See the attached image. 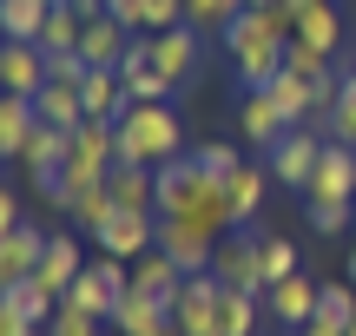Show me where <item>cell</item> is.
I'll use <instances>...</instances> for the list:
<instances>
[{
	"label": "cell",
	"instance_id": "6da1fadb",
	"mask_svg": "<svg viewBox=\"0 0 356 336\" xmlns=\"http://www.w3.org/2000/svg\"><path fill=\"white\" fill-rule=\"evenodd\" d=\"M159 218H198V224H211L218 237L238 231L231 198H225V178H211V171H204L191 152L172 158V165L159 171Z\"/></svg>",
	"mask_w": 356,
	"mask_h": 336
},
{
	"label": "cell",
	"instance_id": "7a4b0ae2",
	"mask_svg": "<svg viewBox=\"0 0 356 336\" xmlns=\"http://www.w3.org/2000/svg\"><path fill=\"white\" fill-rule=\"evenodd\" d=\"M119 126V165H139V171H165L172 158H185V126H178L172 99H139L126 106V119H113Z\"/></svg>",
	"mask_w": 356,
	"mask_h": 336
},
{
	"label": "cell",
	"instance_id": "3957f363",
	"mask_svg": "<svg viewBox=\"0 0 356 336\" xmlns=\"http://www.w3.org/2000/svg\"><path fill=\"white\" fill-rule=\"evenodd\" d=\"M323 145H330V132H323V126H291L264 152L270 178H277L284 192H310V178H317V165H323Z\"/></svg>",
	"mask_w": 356,
	"mask_h": 336
},
{
	"label": "cell",
	"instance_id": "277c9868",
	"mask_svg": "<svg viewBox=\"0 0 356 336\" xmlns=\"http://www.w3.org/2000/svg\"><path fill=\"white\" fill-rule=\"evenodd\" d=\"M132 290V264L119 258H86V271H79V284L66 290V303H79L86 317H99V324H113V310L126 303Z\"/></svg>",
	"mask_w": 356,
	"mask_h": 336
},
{
	"label": "cell",
	"instance_id": "5b68a950",
	"mask_svg": "<svg viewBox=\"0 0 356 336\" xmlns=\"http://www.w3.org/2000/svg\"><path fill=\"white\" fill-rule=\"evenodd\" d=\"M99 258H119V264H139L145 251H159V211H113V218L92 231Z\"/></svg>",
	"mask_w": 356,
	"mask_h": 336
},
{
	"label": "cell",
	"instance_id": "8992f818",
	"mask_svg": "<svg viewBox=\"0 0 356 336\" xmlns=\"http://www.w3.org/2000/svg\"><path fill=\"white\" fill-rule=\"evenodd\" d=\"M218 297H225L218 271L185 277V290H178V303H172V330L178 336H218Z\"/></svg>",
	"mask_w": 356,
	"mask_h": 336
},
{
	"label": "cell",
	"instance_id": "52a82bcc",
	"mask_svg": "<svg viewBox=\"0 0 356 336\" xmlns=\"http://www.w3.org/2000/svg\"><path fill=\"white\" fill-rule=\"evenodd\" d=\"M211 271H218V284H231V290H257V297H264V264H257V224H238V231H231L225 244H218Z\"/></svg>",
	"mask_w": 356,
	"mask_h": 336
},
{
	"label": "cell",
	"instance_id": "ba28073f",
	"mask_svg": "<svg viewBox=\"0 0 356 336\" xmlns=\"http://www.w3.org/2000/svg\"><path fill=\"white\" fill-rule=\"evenodd\" d=\"M317 297H323V284L317 277H277V284L264 290V317H270V330H304L310 317H317Z\"/></svg>",
	"mask_w": 356,
	"mask_h": 336
},
{
	"label": "cell",
	"instance_id": "9c48e42d",
	"mask_svg": "<svg viewBox=\"0 0 356 336\" xmlns=\"http://www.w3.org/2000/svg\"><path fill=\"white\" fill-rule=\"evenodd\" d=\"M47 79H53V60H47L40 40H7V47H0V86H7V92L33 99Z\"/></svg>",
	"mask_w": 356,
	"mask_h": 336
},
{
	"label": "cell",
	"instance_id": "30bf717a",
	"mask_svg": "<svg viewBox=\"0 0 356 336\" xmlns=\"http://www.w3.org/2000/svg\"><path fill=\"white\" fill-rule=\"evenodd\" d=\"M198 53H204V33H198V26H165V33H152V66L165 73L172 92L198 73Z\"/></svg>",
	"mask_w": 356,
	"mask_h": 336
},
{
	"label": "cell",
	"instance_id": "8fae6325",
	"mask_svg": "<svg viewBox=\"0 0 356 336\" xmlns=\"http://www.w3.org/2000/svg\"><path fill=\"white\" fill-rule=\"evenodd\" d=\"M284 132H291V119H284V106L270 99V92H244V99H238V139L251 145L257 158H264Z\"/></svg>",
	"mask_w": 356,
	"mask_h": 336
},
{
	"label": "cell",
	"instance_id": "7c38bea8",
	"mask_svg": "<svg viewBox=\"0 0 356 336\" xmlns=\"http://www.w3.org/2000/svg\"><path fill=\"white\" fill-rule=\"evenodd\" d=\"M79 271H86V251H79V237H73V231H47V258H40L33 277L66 303V290L79 284Z\"/></svg>",
	"mask_w": 356,
	"mask_h": 336
},
{
	"label": "cell",
	"instance_id": "4fadbf2b",
	"mask_svg": "<svg viewBox=\"0 0 356 336\" xmlns=\"http://www.w3.org/2000/svg\"><path fill=\"white\" fill-rule=\"evenodd\" d=\"M33 112H40V126L79 132V126H86V92H79V79H60V73H53L47 86L33 92Z\"/></svg>",
	"mask_w": 356,
	"mask_h": 336
},
{
	"label": "cell",
	"instance_id": "5bb4252c",
	"mask_svg": "<svg viewBox=\"0 0 356 336\" xmlns=\"http://www.w3.org/2000/svg\"><path fill=\"white\" fill-rule=\"evenodd\" d=\"M0 310H7V317H26V324L47 330L53 317H60V297H53L40 277H7V284H0Z\"/></svg>",
	"mask_w": 356,
	"mask_h": 336
},
{
	"label": "cell",
	"instance_id": "9a60e30c",
	"mask_svg": "<svg viewBox=\"0 0 356 336\" xmlns=\"http://www.w3.org/2000/svg\"><path fill=\"white\" fill-rule=\"evenodd\" d=\"M270 185H277V178H270V165H264V158H244V165L225 178L231 218H238V224H257V205H264V192H270Z\"/></svg>",
	"mask_w": 356,
	"mask_h": 336
},
{
	"label": "cell",
	"instance_id": "2e32d148",
	"mask_svg": "<svg viewBox=\"0 0 356 336\" xmlns=\"http://www.w3.org/2000/svg\"><path fill=\"white\" fill-rule=\"evenodd\" d=\"M40 258H47V231H40V224L0 231V284H7V277H33Z\"/></svg>",
	"mask_w": 356,
	"mask_h": 336
},
{
	"label": "cell",
	"instance_id": "e0dca14e",
	"mask_svg": "<svg viewBox=\"0 0 356 336\" xmlns=\"http://www.w3.org/2000/svg\"><path fill=\"white\" fill-rule=\"evenodd\" d=\"M119 79H126L132 106H139V99H172L165 73H159V66H152V33H139V40H132V53H126V60H119Z\"/></svg>",
	"mask_w": 356,
	"mask_h": 336
},
{
	"label": "cell",
	"instance_id": "ac0fdd59",
	"mask_svg": "<svg viewBox=\"0 0 356 336\" xmlns=\"http://www.w3.org/2000/svg\"><path fill=\"white\" fill-rule=\"evenodd\" d=\"M106 330H113V336H159V330H172V303L145 297V290H126V303L113 310Z\"/></svg>",
	"mask_w": 356,
	"mask_h": 336
},
{
	"label": "cell",
	"instance_id": "d6986e66",
	"mask_svg": "<svg viewBox=\"0 0 356 336\" xmlns=\"http://www.w3.org/2000/svg\"><path fill=\"white\" fill-rule=\"evenodd\" d=\"M113 20L126 33H165V26H185V0H113Z\"/></svg>",
	"mask_w": 356,
	"mask_h": 336
},
{
	"label": "cell",
	"instance_id": "ffe728a7",
	"mask_svg": "<svg viewBox=\"0 0 356 336\" xmlns=\"http://www.w3.org/2000/svg\"><path fill=\"white\" fill-rule=\"evenodd\" d=\"M132 40L139 33H126V26L113 20V13H99V20H86V40H79V60L86 66H119L132 53Z\"/></svg>",
	"mask_w": 356,
	"mask_h": 336
},
{
	"label": "cell",
	"instance_id": "44dd1931",
	"mask_svg": "<svg viewBox=\"0 0 356 336\" xmlns=\"http://www.w3.org/2000/svg\"><path fill=\"white\" fill-rule=\"evenodd\" d=\"M304 198H356V152L350 145H337V139L323 145V165H317Z\"/></svg>",
	"mask_w": 356,
	"mask_h": 336
},
{
	"label": "cell",
	"instance_id": "7402d4cb",
	"mask_svg": "<svg viewBox=\"0 0 356 336\" xmlns=\"http://www.w3.org/2000/svg\"><path fill=\"white\" fill-rule=\"evenodd\" d=\"M79 92H86V119H126V106H132V92H126V79H119V66H92Z\"/></svg>",
	"mask_w": 356,
	"mask_h": 336
},
{
	"label": "cell",
	"instance_id": "603a6c76",
	"mask_svg": "<svg viewBox=\"0 0 356 336\" xmlns=\"http://www.w3.org/2000/svg\"><path fill=\"white\" fill-rule=\"evenodd\" d=\"M264 324H270V317H264V297L225 284V297H218V336H257Z\"/></svg>",
	"mask_w": 356,
	"mask_h": 336
},
{
	"label": "cell",
	"instance_id": "cb8c5ba5",
	"mask_svg": "<svg viewBox=\"0 0 356 336\" xmlns=\"http://www.w3.org/2000/svg\"><path fill=\"white\" fill-rule=\"evenodd\" d=\"M106 192H113V211H159V171H139V165H113Z\"/></svg>",
	"mask_w": 356,
	"mask_h": 336
},
{
	"label": "cell",
	"instance_id": "d4e9b609",
	"mask_svg": "<svg viewBox=\"0 0 356 336\" xmlns=\"http://www.w3.org/2000/svg\"><path fill=\"white\" fill-rule=\"evenodd\" d=\"M132 290H145V297H159V303H178V290H185V271H178L165 251H145V258L132 264Z\"/></svg>",
	"mask_w": 356,
	"mask_h": 336
},
{
	"label": "cell",
	"instance_id": "484cf974",
	"mask_svg": "<svg viewBox=\"0 0 356 336\" xmlns=\"http://www.w3.org/2000/svg\"><path fill=\"white\" fill-rule=\"evenodd\" d=\"M33 132H40V112H33V99L7 92V99H0V158H20Z\"/></svg>",
	"mask_w": 356,
	"mask_h": 336
},
{
	"label": "cell",
	"instance_id": "4316f807",
	"mask_svg": "<svg viewBox=\"0 0 356 336\" xmlns=\"http://www.w3.org/2000/svg\"><path fill=\"white\" fill-rule=\"evenodd\" d=\"M66 139H73V132H60V126H40L33 139H26V152L13 158V165L26 171V185H33V178H47V171H60V165H66Z\"/></svg>",
	"mask_w": 356,
	"mask_h": 336
},
{
	"label": "cell",
	"instance_id": "83f0119b",
	"mask_svg": "<svg viewBox=\"0 0 356 336\" xmlns=\"http://www.w3.org/2000/svg\"><path fill=\"white\" fill-rule=\"evenodd\" d=\"M270 99L284 106V119H291V126H317V79H297V73H277L270 79Z\"/></svg>",
	"mask_w": 356,
	"mask_h": 336
},
{
	"label": "cell",
	"instance_id": "f1b7e54d",
	"mask_svg": "<svg viewBox=\"0 0 356 336\" xmlns=\"http://www.w3.org/2000/svg\"><path fill=\"white\" fill-rule=\"evenodd\" d=\"M297 40H310V47H323V53L343 47V20H337L330 0H310V7L297 13Z\"/></svg>",
	"mask_w": 356,
	"mask_h": 336
},
{
	"label": "cell",
	"instance_id": "f546056e",
	"mask_svg": "<svg viewBox=\"0 0 356 336\" xmlns=\"http://www.w3.org/2000/svg\"><path fill=\"white\" fill-rule=\"evenodd\" d=\"M47 13H53V0H0V33L7 40H40Z\"/></svg>",
	"mask_w": 356,
	"mask_h": 336
},
{
	"label": "cell",
	"instance_id": "4dcf8cb0",
	"mask_svg": "<svg viewBox=\"0 0 356 336\" xmlns=\"http://www.w3.org/2000/svg\"><path fill=\"white\" fill-rule=\"evenodd\" d=\"M257 264H264V290L277 284V277H297L304 264H297V244L291 237H277V231H264L257 224Z\"/></svg>",
	"mask_w": 356,
	"mask_h": 336
},
{
	"label": "cell",
	"instance_id": "1f68e13d",
	"mask_svg": "<svg viewBox=\"0 0 356 336\" xmlns=\"http://www.w3.org/2000/svg\"><path fill=\"white\" fill-rule=\"evenodd\" d=\"M79 40H86V20H79L73 7H53L47 26H40V47H47V60H60V53H79Z\"/></svg>",
	"mask_w": 356,
	"mask_h": 336
},
{
	"label": "cell",
	"instance_id": "d6a6232c",
	"mask_svg": "<svg viewBox=\"0 0 356 336\" xmlns=\"http://www.w3.org/2000/svg\"><path fill=\"white\" fill-rule=\"evenodd\" d=\"M304 218L317 237H337V231H356V198H304Z\"/></svg>",
	"mask_w": 356,
	"mask_h": 336
},
{
	"label": "cell",
	"instance_id": "836d02e7",
	"mask_svg": "<svg viewBox=\"0 0 356 336\" xmlns=\"http://www.w3.org/2000/svg\"><path fill=\"white\" fill-rule=\"evenodd\" d=\"M310 324H337V330H350V324H356V284H350V277L323 284V297H317V317H310Z\"/></svg>",
	"mask_w": 356,
	"mask_h": 336
},
{
	"label": "cell",
	"instance_id": "e575fe53",
	"mask_svg": "<svg viewBox=\"0 0 356 336\" xmlns=\"http://www.w3.org/2000/svg\"><path fill=\"white\" fill-rule=\"evenodd\" d=\"M238 13L244 0H185V26H198V33H225Z\"/></svg>",
	"mask_w": 356,
	"mask_h": 336
},
{
	"label": "cell",
	"instance_id": "d590c367",
	"mask_svg": "<svg viewBox=\"0 0 356 336\" xmlns=\"http://www.w3.org/2000/svg\"><path fill=\"white\" fill-rule=\"evenodd\" d=\"M284 73H297V79H323V73H330V53L291 33V40H284Z\"/></svg>",
	"mask_w": 356,
	"mask_h": 336
},
{
	"label": "cell",
	"instance_id": "8d00e7d4",
	"mask_svg": "<svg viewBox=\"0 0 356 336\" xmlns=\"http://www.w3.org/2000/svg\"><path fill=\"white\" fill-rule=\"evenodd\" d=\"M323 132L356 152V73H343V99H337V112H330V126H323Z\"/></svg>",
	"mask_w": 356,
	"mask_h": 336
},
{
	"label": "cell",
	"instance_id": "74e56055",
	"mask_svg": "<svg viewBox=\"0 0 356 336\" xmlns=\"http://www.w3.org/2000/svg\"><path fill=\"white\" fill-rule=\"evenodd\" d=\"M191 158H198V165L211 171V178H231V171L244 165V152H238V145H225V139H204V145H191Z\"/></svg>",
	"mask_w": 356,
	"mask_h": 336
},
{
	"label": "cell",
	"instance_id": "f35d334b",
	"mask_svg": "<svg viewBox=\"0 0 356 336\" xmlns=\"http://www.w3.org/2000/svg\"><path fill=\"white\" fill-rule=\"evenodd\" d=\"M47 336H106V324H99V317H86L79 303H60V317L47 324Z\"/></svg>",
	"mask_w": 356,
	"mask_h": 336
},
{
	"label": "cell",
	"instance_id": "ab89813d",
	"mask_svg": "<svg viewBox=\"0 0 356 336\" xmlns=\"http://www.w3.org/2000/svg\"><path fill=\"white\" fill-rule=\"evenodd\" d=\"M13 224H20V198L0 192V231H13Z\"/></svg>",
	"mask_w": 356,
	"mask_h": 336
},
{
	"label": "cell",
	"instance_id": "60d3db41",
	"mask_svg": "<svg viewBox=\"0 0 356 336\" xmlns=\"http://www.w3.org/2000/svg\"><path fill=\"white\" fill-rule=\"evenodd\" d=\"M297 336H343V330H337V324H304Z\"/></svg>",
	"mask_w": 356,
	"mask_h": 336
},
{
	"label": "cell",
	"instance_id": "b9f144b4",
	"mask_svg": "<svg viewBox=\"0 0 356 336\" xmlns=\"http://www.w3.org/2000/svg\"><path fill=\"white\" fill-rule=\"evenodd\" d=\"M343 277H350V284H356V251H350V271H343Z\"/></svg>",
	"mask_w": 356,
	"mask_h": 336
},
{
	"label": "cell",
	"instance_id": "7bdbcfd3",
	"mask_svg": "<svg viewBox=\"0 0 356 336\" xmlns=\"http://www.w3.org/2000/svg\"><path fill=\"white\" fill-rule=\"evenodd\" d=\"M244 7H270V0H244Z\"/></svg>",
	"mask_w": 356,
	"mask_h": 336
},
{
	"label": "cell",
	"instance_id": "ee69618b",
	"mask_svg": "<svg viewBox=\"0 0 356 336\" xmlns=\"http://www.w3.org/2000/svg\"><path fill=\"white\" fill-rule=\"evenodd\" d=\"M53 7H73V0H53Z\"/></svg>",
	"mask_w": 356,
	"mask_h": 336
},
{
	"label": "cell",
	"instance_id": "f6af8a7d",
	"mask_svg": "<svg viewBox=\"0 0 356 336\" xmlns=\"http://www.w3.org/2000/svg\"><path fill=\"white\" fill-rule=\"evenodd\" d=\"M159 336H178V330H159Z\"/></svg>",
	"mask_w": 356,
	"mask_h": 336
}]
</instances>
